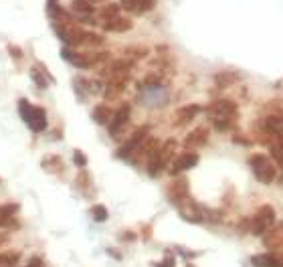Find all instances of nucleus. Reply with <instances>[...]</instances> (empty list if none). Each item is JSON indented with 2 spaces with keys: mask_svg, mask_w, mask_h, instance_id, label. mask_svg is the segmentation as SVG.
Returning a JSON list of instances; mask_svg holds the SVG:
<instances>
[{
  "mask_svg": "<svg viewBox=\"0 0 283 267\" xmlns=\"http://www.w3.org/2000/svg\"><path fill=\"white\" fill-rule=\"evenodd\" d=\"M210 115H212V120H214V126L218 130H227L231 126V117L237 113V105L233 101H227V99H221V101H216L208 107Z\"/></svg>",
  "mask_w": 283,
  "mask_h": 267,
  "instance_id": "obj_1",
  "label": "nucleus"
},
{
  "mask_svg": "<svg viewBox=\"0 0 283 267\" xmlns=\"http://www.w3.org/2000/svg\"><path fill=\"white\" fill-rule=\"evenodd\" d=\"M251 168H253L255 176H257V180H261L263 184H269L275 180V176H277V168L275 164L263 156V154H255V156H251Z\"/></svg>",
  "mask_w": 283,
  "mask_h": 267,
  "instance_id": "obj_2",
  "label": "nucleus"
},
{
  "mask_svg": "<svg viewBox=\"0 0 283 267\" xmlns=\"http://www.w3.org/2000/svg\"><path fill=\"white\" fill-rule=\"evenodd\" d=\"M271 225H275V211H273V206L265 204V206H261V209L257 211V215L253 219V233L255 235H263Z\"/></svg>",
  "mask_w": 283,
  "mask_h": 267,
  "instance_id": "obj_3",
  "label": "nucleus"
},
{
  "mask_svg": "<svg viewBox=\"0 0 283 267\" xmlns=\"http://www.w3.org/2000/svg\"><path fill=\"white\" fill-rule=\"evenodd\" d=\"M55 31H57L59 39H63L67 45H79L85 39V31H81V28H77V26H73L69 22L55 24Z\"/></svg>",
  "mask_w": 283,
  "mask_h": 267,
  "instance_id": "obj_4",
  "label": "nucleus"
},
{
  "mask_svg": "<svg viewBox=\"0 0 283 267\" xmlns=\"http://www.w3.org/2000/svg\"><path fill=\"white\" fill-rule=\"evenodd\" d=\"M146 132H148V128H140V130L130 138V142H125V144H123V148L117 152V156H119V158H125V156H130V154L136 150V148H140L142 140L146 138Z\"/></svg>",
  "mask_w": 283,
  "mask_h": 267,
  "instance_id": "obj_5",
  "label": "nucleus"
},
{
  "mask_svg": "<svg viewBox=\"0 0 283 267\" xmlns=\"http://www.w3.org/2000/svg\"><path fill=\"white\" fill-rule=\"evenodd\" d=\"M128 117H130V105H121V107L111 115L109 134H111V136H117V132L123 128L125 122H128Z\"/></svg>",
  "mask_w": 283,
  "mask_h": 267,
  "instance_id": "obj_6",
  "label": "nucleus"
},
{
  "mask_svg": "<svg viewBox=\"0 0 283 267\" xmlns=\"http://www.w3.org/2000/svg\"><path fill=\"white\" fill-rule=\"evenodd\" d=\"M265 245L267 247H283V223L279 225H271L265 233Z\"/></svg>",
  "mask_w": 283,
  "mask_h": 267,
  "instance_id": "obj_7",
  "label": "nucleus"
},
{
  "mask_svg": "<svg viewBox=\"0 0 283 267\" xmlns=\"http://www.w3.org/2000/svg\"><path fill=\"white\" fill-rule=\"evenodd\" d=\"M30 130H35V132H43L47 128V113L43 107H33V111H30V117H28V122Z\"/></svg>",
  "mask_w": 283,
  "mask_h": 267,
  "instance_id": "obj_8",
  "label": "nucleus"
},
{
  "mask_svg": "<svg viewBox=\"0 0 283 267\" xmlns=\"http://www.w3.org/2000/svg\"><path fill=\"white\" fill-rule=\"evenodd\" d=\"M194 164H198V154H192V152H188V154H182L174 160V166H172V174L176 172H182V170H188V168H192Z\"/></svg>",
  "mask_w": 283,
  "mask_h": 267,
  "instance_id": "obj_9",
  "label": "nucleus"
},
{
  "mask_svg": "<svg viewBox=\"0 0 283 267\" xmlns=\"http://www.w3.org/2000/svg\"><path fill=\"white\" fill-rule=\"evenodd\" d=\"M103 28L105 31H111V33H123V31H130L132 28V20L121 18V16H113L103 24Z\"/></svg>",
  "mask_w": 283,
  "mask_h": 267,
  "instance_id": "obj_10",
  "label": "nucleus"
},
{
  "mask_svg": "<svg viewBox=\"0 0 283 267\" xmlns=\"http://www.w3.org/2000/svg\"><path fill=\"white\" fill-rule=\"evenodd\" d=\"M265 128L269 134H275L279 138H283V117L281 115H269L265 120Z\"/></svg>",
  "mask_w": 283,
  "mask_h": 267,
  "instance_id": "obj_11",
  "label": "nucleus"
},
{
  "mask_svg": "<svg viewBox=\"0 0 283 267\" xmlns=\"http://www.w3.org/2000/svg\"><path fill=\"white\" fill-rule=\"evenodd\" d=\"M71 8L79 16H91V12H93V4L89 0H71Z\"/></svg>",
  "mask_w": 283,
  "mask_h": 267,
  "instance_id": "obj_12",
  "label": "nucleus"
},
{
  "mask_svg": "<svg viewBox=\"0 0 283 267\" xmlns=\"http://www.w3.org/2000/svg\"><path fill=\"white\" fill-rule=\"evenodd\" d=\"M251 263H253L255 267H273L275 257L273 255H253L251 257Z\"/></svg>",
  "mask_w": 283,
  "mask_h": 267,
  "instance_id": "obj_13",
  "label": "nucleus"
},
{
  "mask_svg": "<svg viewBox=\"0 0 283 267\" xmlns=\"http://www.w3.org/2000/svg\"><path fill=\"white\" fill-rule=\"evenodd\" d=\"M198 111H200V107L198 105H186V107H182L180 111H178V120L180 122H188V120H192L194 115H198Z\"/></svg>",
  "mask_w": 283,
  "mask_h": 267,
  "instance_id": "obj_14",
  "label": "nucleus"
},
{
  "mask_svg": "<svg viewBox=\"0 0 283 267\" xmlns=\"http://www.w3.org/2000/svg\"><path fill=\"white\" fill-rule=\"evenodd\" d=\"M111 111L105 107V105H97L95 109H93V120H95L97 124H107Z\"/></svg>",
  "mask_w": 283,
  "mask_h": 267,
  "instance_id": "obj_15",
  "label": "nucleus"
},
{
  "mask_svg": "<svg viewBox=\"0 0 283 267\" xmlns=\"http://www.w3.org/2000/svg\"><path fill=\"white\" fill-rule=\"evenodd\" d=\"M206 142V130H194L190 136L186 138V144L192 146V144H204Z\"/></svg>",
  "mask_w": 283,
  "mask_h": 267,
  "instance_id": "obj_16",
  "label": "nucleus"
},
{
  "mask_svg": "<svg viewBox=\"0 0 283 267\" xmlns=\"http://www.w3.org/2000/svg\"><path fill=\"white\" fill-rule=\"evenodd\" d=\"M91 213H93V219H95V221H105V219H107V209H105L103 204L93 206Z\"/></svg>",
  "mask_w": 283,
  "mask_h": 267,
  "instance_id": "obj_17",
  "label": "nucleus"
},
{
  "mask_svg": "<svg viewBox=\"0 0 283 267\" xmlns=\"http://www.w3.org/2000/svg\"><path fill=\"white\" fill-rule=\"evenodd\" d=\"M18 111H20V115H22V120H24V122H28L30 111H33V105H30L28 101H24V99H22V101L18 103Z\"/></svg>",
  "mask_w": 283,
  "mask_h": 267,
  "instance_id": "obj_18",
  "label": "nucleus"
},
{
  "mask_svg": "<svg viewBox=\"0 0 283 267\" xmlns=\"http://www.w3.org/2000/svg\"><path fill=\"white\" fill-rule=\"evenodd\" d=\"M30 77H33V79L37 81V85H39V87H47V77H43V75H41V71H39L37 67L30 69Z\"/></svg>",
  "mask_w": 283,
  "mask_h": 267,
  "instance_id": "obj_19",
  "label": "nucleus"
},
{
  "mask_svg": "<svg viewBox=\"0 0 283 267\" xmlns=\"http://www.w3.org/2000/svg\"><path fill=\"white\" fill-rule=\"evenodd\" d=\"M117 10H119V6H117V4H107V6L101 10V16H105V18L109 20V18L117 16Z\"/></svg>",
  "mask_w": 283,
  "mask_h": 267,
  "instance_id": "obj_20",
  "label": "nucleus"
},
{
  "mask_svg": "<svg viewBox=\"0 0 283 267\" xmlns=\"http://www.w3.org/2000/svg\"><path fill=\"white\" fill-rule=\"evenodd\" d=\"M271 154H273V158L283 166V144H275V146L271 148Z\"/></svg>",
  "mask_w": 283,
  "mask_h": 267,
  "instance_id": "obj_21",
  "label": "nucleus"
},
{
  "mask_svg": "<svg viewBox=\"0 0 283 267\" xmlns=\"http://www.w3.org/2000/svg\"><path fill=\"white\" fill-rule=\"evenodd\" d=\"M121 6L125 10H138L140 8V0H121Z\"/></svg>",
  "mask_w": 283,
  "mask_h": 267,
  "instance_id": "obj_22",
  "label": "nucleus"
},
{
  "mask_svg": "<svg viewBox=\"0 0 283 267\" xmlns=\"http://www.w3.org/2000/svg\"><path fill=\"white\" fill-rule=\"evenodd\" d=\"M73 160H75V164H77V166H85V164H87V158H85V154H83V152H79V150H75V154H73Z\"/></svg>",
  "mask_w": 283,
  "mask_h": 267,
  "instance_id": "obj_23",
  "label": "nucleus"
},
{
  "mask_svg": "<svg viewBox=\"0 0 283 267\" xmlns=\"http://www.w3.org/2000/svg\"><path fill=\"white\" fill-rule=\"evenodd\" d=\"M154 6V0H140V8L138 10H150Z\"/></svg>",
  "mask_w": 283,
  "mask_h": 267,
  "instance_id": "obj_24",
  "label": "nucleus"
},
{
  "mask_svg": "<svg viewBox=\"0 0 283 267\" xmlns=\"http://www.w3.org/2000/svg\"><path fill=\"white\" fill-rule=\"evenodd\" d=\"M273 257H275V265L273 267H283V253H277Z\"/></svg>",
  "mask_w": 283,
  "mask_h": 267,
  "instance_id": "obj_25",
  "label": "nucleus"
},
{
  "mask_svg": "<svg viewBox=\"0 0 283 267\" xmlns=\"http://www.w3.org/2000/svg\"><path fill=\"white\" fill-rule=\"evenodd\" d=\"M158 267H174V261H172V259H166V261H164V263H160Z\"/></svg>",
  "mask_w": 283,
  "mask_h": 267,
  "instance_id": "obj_26",
  "label": "nucleus"
},
{
  "mask_svg": "<svg viewBox=\"0 0 283 267\" xmlns=\"http://www.w3.org/2000/svg\"><path fill=\"white\" fill-rule=\"evenodd\" d=\"M95 2H97V0H95Z\"/></svg>",
  "mask_w": 283,
  "mask_h": 267,
  "instance_id": "obj_27",
  "label": "nucleus"
}]
</instances>
